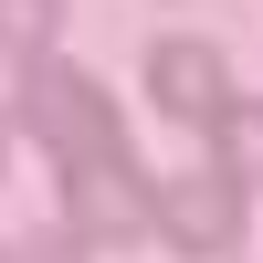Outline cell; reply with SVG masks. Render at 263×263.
I'll use <instances>...</instances> for the list:
<instances>
[{"label":"cell","mask_w":263,"mask_h":263,"mask_svg":"<svg viewBox=\"0 0 263 263\" xmlns=\"http://www.w3.org/2000/svg\"><path fill=\"white\" fill-rule=\"evenodd\" d=\"M21 116H32V137L53 147L63 168L126 158V126H116V105H105L95 84L74 74V63H53V53H32V63H21Z\"/></svg>","instance_id":"1"},{"label":"cell","mask_w":263,"mask_h":263,"mask_svg":"<svg viewBox=\"0 0 263 263\" xmlns=\"http://www.w3.org/2000/svg\"><path fill=\"white\" fill-rule=\"evenodd\" d=\"M63 232L84 253H126L137 232H158V190L137 179L126 158H95V168H63Z\"/></svg>","instance_id":"2"},{"label":"cell","mask_w":263,"mask_h":263,"mask_svg":"<svg viewBox=\"0 0 263 263\" xmlns=\"http://www.w3.org/2000/svg\"><path fill=\"white\" fill-rule=\"evenodd\" d=\"M158 232H168L179 253H232V242H242V179H232L221 158L158 179Z\"/></svg>","instance_id":"3"},{"label":"cell","mask_w":263,"mask_h":263,"mask_svg":"<svg viewBox=\"0 0 263 263\" xmlns=\"http://www.w3.org/2000/svg\"><path fill=\"white\" fill-rule=\"evenodd\" d=\"M147 95H158L168 116H190V126H221L232 116V63L211 53V42H158V53H147Z\"/></svg>","instance_id":"4"},{"label":"cell","mask_w":263,"mask_h":263,"mask_svg":"<svg viewBox=\"0 0 263 263\" xmlns=\"http://www.w3.org/2000/svg\"><path fill=\"white\" fill-rule=\"evenodd\" d=\"M0 263H11V253H0Z\"/></svg>","instance_id":"5"}]
</instances>
